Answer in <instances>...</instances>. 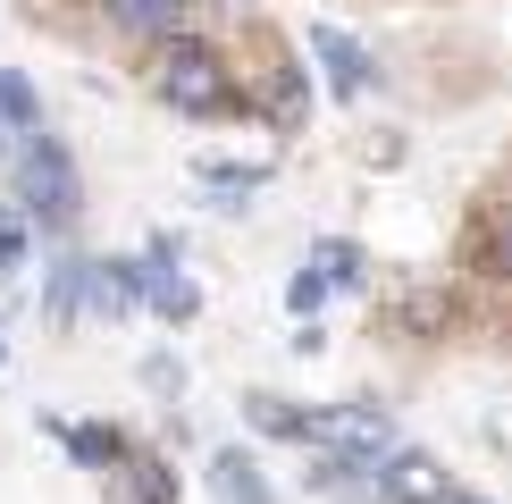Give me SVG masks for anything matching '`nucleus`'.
<instances>
[{
  "instance_id": "nucleus-2",
  "label": "nucleus",
  "mask_w": 512,
  "mask_h": 504,
  "mask_svg": "<svg viewBox=\"0 0 512 504\" xmlns=\"http://www.w3.org/2000/svg\"><path fill=\"white\" fill-rule=\"evenodd\" d=\"M152 84H160V101H168V110H185V118L227 110V68L202 51V42H168V51H160V68H152Z\"/></svg>"
},
{
  "instance_id": "nucleus-7",
  "label": "nucleus",
  "mask_w": 512,
  "mask_h": 504,
  "mask_svg": "<svg viewBox=\"0 0 512 504\" xmlns=\"http://www.w3.org/2000/svg\"><path fill=\"white\" fill-rule=\"evenodd\" d=\"M210 496H219V504H269V479L252 471L244 446H219V454H210Z\"/></svg>"
},
{
  "instance_id": "nucleus-11",
  "label": "nucleus",
  "mask_w": 512,
  "mask_h": 504,
  "mask_svg": "<svg viewBox=\"0 0 512 504\" xmlns=\"http://www.w3.org/2000/svg\"><path fill=\"white\" fill-rule=\"evenodd\" d=\"M311 269H319V286H353V278H361V252H353V244H319Z\"/></svg>"
},
{
  "instance_id": "nucleus-10",
  "label": "nucleus",
  "mask_w": 512,
  "mask_h": 504,
  "mask_svg": "<svg viewBox=\"0 0 512 504\" xmlns=\"http://www.w3.org/2000/svg\"><path fill=\"white\" fill-rule=\"evenodd\" d=\"M59 437H68V454H76V462H93V471L126 462V437H118V429H101V420H84V429H59Z\"/></svg>"
},
{
  "instance_id": "nucleus-13",
  "label": "nucleus",
  "mask_w": 512,
  "mask_h": 504,
  "mask_svg": "<svg viewBox=\"0 0 512 504\" xmlns=\"http://www.w3.org/2000/svg\"><path fill=\"white\" fill-rule=\"evenodd\" d=\"M269 110L286 118V126L303 118V76H294V68H277V76H269Z\"/></svg>"
},
{
  "instance_id": "nucleus-12",
  "label": "nucleus",
  "mask_w": 512,
  "mask_h": 504,
  "mask_svg": "<svg viewBox=\"0 0 512 504\" xmlns=\"http://www.w3.org/2000/svg\"><path fill=\"white\" fill-rule=\"evenodd\" d=\"M135 504H177V479H168V462H135Z\"/></svg>"
},
{
  "instance_id": "nucleus-15",
  "label": "nucleus",
  "mask_w": 512,
  "mask_h": 504,
  "mask_svg": "<svg viewBox=\"0 0 512 504\" xmlns=\"http://www.w3.org/2000/svg\"><path fill=\"white\" fill-rule=\"evenodd\" d=\"M319 294H328V286H319V269H303V278L286 286V303H294V311H319Z\"/></svg>"
},
{
  "instance_id": "nucleus-5",
  "label": "nucleus",
  "mask_w": 512,
  "mask_h": 504,
  "mask_svg": "<svg viewBox=\"0 0 512 504\" xmlns=\"http://www.w3.org/2000/svg\"><path fill=\"white\" fill-rule=\"evenodd\" d=\"M143 303H152L160 311V320H194V303H202V294H194V278H177V244H152V261H143Z\"/></svg>"
},
{
  "instance_id": "nucleus-1",
  "label": "nucleus",
  "mask_w": 512,
  "mask_h": 504,
  "mask_svg": "<svg viewBox=\"0 0 512 504\" xmlns=\"http://www.w3.org/2000/svg\"><path fill=\"white\" fill-rule=\"evenodd\" d=\"M17 202L34 210L42 227H68L76 219V160H68V143L59 135H17Z\"/></svg>"
},
{
  "instance_id": "nucleus-16",
  "label": "nucleus",
  "mask_w": 512,
  "mask_h": 504,
  "mask_svg": "<svg viewBox=\"0 0 512 504\" xmlns=\"http://www.w3.org/2000/svg\"><path fill=\"white\" fill-rule=\"evenodd\" d=\"M496 269H512V227H504V236H496Z\"/></svg>"
},
{
  "instance_id": "nucleus-14",
  "label": "nucleus",
  "mask_w": 512,
  "mask_h": 504,
  "mask_svg": "<svg viewBox=\"0 0 512 504\" xmlns=\"http://www.w3.org/2000/svg\"><path fill=\"white\" fill-rule=\"evenodd\" d=\"M9 269H26V219L0 210V278H9Z\"/></svg>"
},
{
  "instance_id": "nucleus-9",
  "label": "nucleus",
  "mask_w": 512,
  "mask_h": 504,
  "mask_svg": "<svg viewBox=\"0 0 512 504\" xmlns=\"http://www.w3.org/2000/svg\"><path fill=\"white\" fill-rule=\"evenodd\" d=\"M244 420H252L261 437H311V412L286 404V395H244Z\"/></svg>"
},
{
  "instance_id": "nucleus-6",
  "label": "nucleus",
  "mask_w": 512,
  "mask_h": 504,
  "mask_svg": "<svg viewBox=\"0 0 512 504\" xmlns=\"http://www.w3.org/2000/svg\"><path fill=\"white\" fill-rule=\"evenodd\" d=\"M110 17L126 34H143V42H177L185 17H194V0H110Z\"/></svg>"
},
{
  "instance_id": "nucleus-8",
  "label": "nucleus",
  "mask_w": 512,
  "mask_h": 504,
  "mask_svg": "<svg viewBox=\"0 0 512 504\" xmlns=\"http://www.w3.org/2000/svg\"><path fill=\"white\" fill-rule=\"evenodd\" d=\"M84 286H93V261H76V252H68V261H51V286H42V320L68 328L76 311H84Z\"/></svg>"
},
{
  "instance_id": "nucleus-3",
  "label": "nucleus",
  "mask_w": 512,
  "mask_h": 504,
  "mask_svg": "<svg viewBox=\"0 0 512 504\" xmlns=\"http://www.w3.org/2000/svg\"><path fill=\"white\" fill-rule=\"evenodd\" d=\"M370 496H387V504H437V496H445V471H437V454H420V446H395V454H378V471H370Z\"/></svg>"
},
{
  "instance_id": "nucleus-4",
  "label": "nucleus",
  "mask_w": 512,
  "mask_h": 504,
  "mask_svg": "<svg viewBox=\"0 0 512 504\" xmlns=\"http://www.w3.org/2000/svg\"><path fill=\"white\" fill-rule=\"evenodd\" d=\"M311 51H319V68H328V93H336V101H361V93L378 84L370 51H361L353 34H336V26H311Z\"/></svg>"
}]
</instances>
